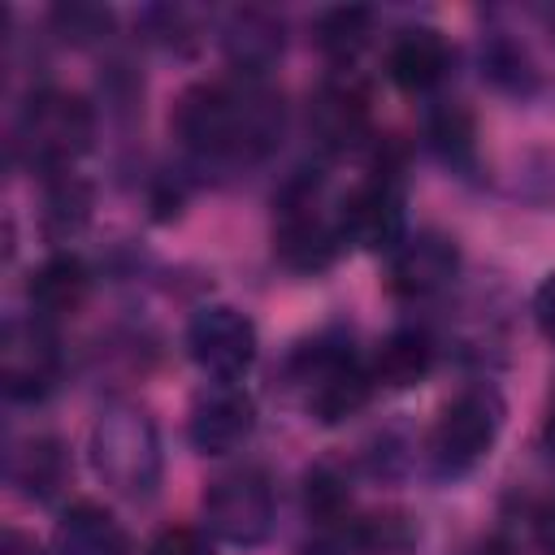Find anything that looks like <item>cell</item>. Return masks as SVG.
<instances>
[{
    "label": "cell",
    "mask_w": 555,
    "mask_h": 555,
    "mask_svg": "<svg viewBox=\"0 0 555 555\" xmlns=\"http://www.w3.org/2000/svg\"><path fill=\"white\" fill-rule=\"evenodd\" d=\"M178 139L204 160H260L282 134V95L264 78L199 82L173 108Z\"/></svg>",
    "instance_id": "obj_1"
},
{
    "label": "cell",
    "mask_w": 555,
    "mask_h": 555,
    "mask_svg": "<svg viewBox=\"0 0 555 555\" xmlns=\"http://www.w3.org/2000/svg\"><path fill=\"white\" fill-rule=\"evenodd\" d=\"M91 464L113 490L130 499H147L160 481V438L147 412L130 403L104 408L100 421L91 425Z\"/></svg>",
    "instance_id": "obj_2"
},
{
    "label": "cell",
    "mask_w": 555,
    "mask_h": 555,
    "mask_svg": "<svg viewBox=\"0 0 555 555\" xmlns=\"http://www.w3.org/2000/svg\"><path fill=\"white\" fill-rule=\"evenodd\" d=\"M295 373L308 386V412L325 425L356 416L373 390V373L351 356V347L343 338H330V334L299 347Z\"/></svg>",
    "instance_id": "obj_3"
},
{
    "label": "cell",
    "mask_w": 555,
    "mask_h": 555,
    "mask_svg": "<svg viewBox=\"0 0 555 555\" xmlns=\"http://www.w3.org/2000/svg\"><path fill=\"white\" fill-rule=\"evenodd\" d=\"M503 429V399L490 386H468L460 390L442 412L429 434V460L438 477H460L473 464H481Z\"/></svg>",
    "instance_id": "obj_4"
},
{
    "label": "cell",
    "mask_w": 555,
    "mask_h": 555,
    "mask_svg": "<svg viewBox=\"0 0 555 555\" xmlns=\"http://www.w3.org/2000/svg\"><path fill=\"white\" fill-rule=\"evenodd\" d=\"M91 130L95 126L87 100L65 91H35L17 117V147L26 152L30 165H48L61 173L74 156L87 152Z\"/></svg>",
    "instance_id": "obj_5"
},
{
    "label": "cell",
    "mask_w": 555,
    "mask_h": 555,
    "mask_svg": "<svg viewBox=\"0 0 555 555\" xmlns=\"http://www.w3.org/2000/svg\"><path fill=\"white\" fill-rule=\"evenodd\" d=\"M204 525L230 546H256L273 529V486L260 468H234L204 494Z\"/></svg>",
    "instance_id": "obj_6"
},
{
    "label": "cell",
    "mask_w": 555,
    "mask_h": 555,
    "mask_svg": "<svg viewBox=\"0 0 555 555\" xmlns=\"http://www.w3.org/2000/svg\"><path fill=\"white\" fill-rule=\"evenodd\" d=\"M343 230H338V217H325L317 208V182L312 186H291L282 195V217H278V230H273V251L286 269L295 273H321L338 247H343Z\"/></svg>",
    "instance_id": "obj_7"
},
{
    "label": "cell",
    "mask_w": 555,
    "mask_h": 555,
    "mask_svg": "<svg viewBox=\"0 0 555 555\" xmlns=\"http://www.w3.org/2000/svg\"><path fill=\"white\" fill-rule=\"evenodd\" d=\"M186 351L208 377L238 382L256 360V325L247 312H238L230 304L199 308L186 325Z\"/></svg>",
    "instance_id": "obj_8"
},
{
    "label": "cell",
    "mask_w": 555,
    "mask_h": 555,
    "mask_svg": "<svg viewBox=\"0 0 555 555\" xmlns=\"http://www.w3.org/2000/svg\"><path fill=\"white\" fill-rule=\"evenodd\" d=\"M338 230L347 243L369 247V251H395L408 234H403V191L395 173H373L369 182H360L351 195H343L338 204Z\"/></svg>",
    "instance_id": "obj_9"
},
{
    "label": "cell",
    "mask_w": 555,
    "mask_h": 555,
    "mask_svg": "<svg viewBox=\"0 0 555 555\" xmlns=\"http://www.w3.org/2000/svg\"><path fill=\"white\" fill-rule=\"evenodd\" d=\"M251 429H256V403L234 382H217L212 390H204L191 408V421H186L191 447L204 455L234 451L238 442H247Z\"/></svg>",
    "instance_id": "obj_10"
},
{
    "label": "cell",
    "mask_w": 555,
    "mask_h": 555,
    "mask_svg": "<svg viewBox=\"0 0 555 555\" xmlns=\"http://www.w3.org/2000/svg\"><path fill=\"white\" fill-rule=\"evenodd\" d=\"M0 377L4 390L13 399H39L52 377H56V338L48 334V325L35 321H13L4 330V347H0Z\"/></svg>",
    "instance_id": "obj_11"
},
{
    "label": "cell",
    "mask_w": 555,
    "mask_h": 555,
    "mask_svg": "<svg viewBox=\"0 0 555 555\" xmlns=\"http://www.w3.org/2000/svg\"><path fill=\"white\" fill-rule=\"evenodd\" d=\"M460 269V251L447 234L438 230H421L412 238H403L395 251H390V286L395 295L403 299H425V295H438Z\"/></svg>",
    "instance_id": "obj_12"
},
{
    "label": "cell",
    "mask_w": 555,
    "mask_h": 555,
    "mask_svg": "<svg viewBox=\"0 0 555 555\" xmlns=\"http://www.w3.org/2000/svg\"><path fill=\"white\" fill-rule=\"evenodd\" d=\"M308 130L321 139V147L330 152H347L364 139L369 130V104H364V91L343 82V78H330L312 91L308 100Z\"/></svg>",
    "instance_id": "obj_13"
},
{
    "label": "cell",
    "mask_w": 555,
    "mask_h": 555,
    "mask_svg": "<svg viewBox=\"0 0 555 555\" xmlns=\"http://www.w3.org/2000/svg\"><path fill=\"white\" fill-rule=\"evenodd\" d=\"M52 555H130L121 520L100 503H74L52 533Z\"/></svg>",
    "instance_id": "obj_14"
},
{
    "label": "cell",
    "mask_w": 555,
    "mask_h": 555,
    "mask_svg": "<svg viewBox=\"0 0 555 555\" xmlns=\"http://www.w3.org/2000/svg\"><path fill=\"white\" fill-rule=\"evenodd\" d=\"M221 43L243 78H264V69L282 56V22L264 9H238L230 13Z\"/></svg>",
    "instance_id": "obj_15"
},
{
    "label": "cell",
    "mask_w": 555,
    "mask_h": 555,
    "mask_svg": "<svg viewBox=\"0 0 555 555\" xmlns=\"http://www.w3.org/2000/svg\"><path fill=\"white\" fill-rule=\"evenodd\" d=\"M386 69L403 91H429L447 74V39L434 26H403L390 39Z\"/></svg>",
    "instance_id": "obj_16"
},
{
    "label": "cell",
    "mask_w": 555,
    "mask_h": 555,
    "mask_svg": "<svg viewBox=\"0 0 555 555\" xmlns=\"http://www.w3.org/2000/svg\"><path fill=\"white\" fill-rule=\"evenodd\" d=\"M412 542V529L399 516H373V520H356V525H325V533H317L304 555H390L403 551Z\"/></svg>",
    "instance_id": "obj_17"
},
{
    "label": "cell",
    "mask_w": 555,
    "mask_h": 555,
    "mask_svg": "<svg viewBox=\"0 0 555 555\" xmlns=\"http://www.w3.org/2000/svg\"><path fill=\"white\" fill-rule=\"evenodd\" d=\"M87 264L78 260V256H69V251H61V256H48L35 273H30V282H26V295H30V308H35V317L43 321V317H65V312H74L78 304H82V295H87Z\"/></svg>",
    "instance_id": "obj_18"
},
{
    "label": "cell",
    "mask_w": 555,
    "mask_h": 555,
    "mask_svg": "<svg viewBox=\"0 0 555 555\" xmlns=\"http://www.w3.org/2000/svg\"><path fill=\"white\" fill-rule=\"evenodd\" d=\"M434 369V343L425 330H395L382 338L377 356H373V382L390 386V390H403V386H416L425 373Z\"/></svg>",
    "instance_id": "obj_19"
},
{
    "label": "cell",
    "mask_w": 555,
    "mask_h": 555,
    "mask_svg": "<svg viewBox=\"0 0 555 555\" xmlns=\"http://www.w3.org/2000/svg\"><path fill=\"white\" fill-rule=\"evenodd\" d=\"M351 507V477L334 460H317L304 473V512L321 525H343V512Z\"/></svg>",
    "instance_id": "obj_20"
},
{
    "label": "cell",
    "mask_w": 555,
    "mask_h": 555,
    "mask_svg": "<svg viewBox=\"0 0 555 555\" xmlns=\"http://www.w3.org/2000/svg\"><path fill=\"white\" fill-rule=\"evenodd\" d=\"M369 30H373V13L360 9V4H343V9H330V13L317 22V43H321L334 61H351V56L369 43Z\"/></svg>",
    "instance_id": "obj_21"
},
{
    "label": "cell",
    "mask_w": 555,
    "mask_h": 555,
    "mask_svg": "<svg viewBox=\"0 0 555 555\" xmlns=\"http://www.w3.org/2000/svg\"><path fill=\"white\" fill-rule=\"evenodd\" d=\"M13 477H17V486H22L26 494L48 499V494L61 486V477H65V451H61V442H56V438H35V442H26V451H22L17 464H13Z\"/></svg>",
    "instance_id": "obj_22"
},
{
    "label": "cell",
    "mask_w": 555,
    "mask_h": 555,
    "mask_svg": "<svg viewBox=\"0 0 555 555\" xmlns=\"http://www.w3.org/2000/svg\"><path fill=\"white\" fill-rule=\"evenodd\" d=\"M429 143L438 147L442 160L451 165H468L473 160V117L460 104H442L429 117Z\"/></svg>",
    "instance_id": "obj_23"
},
{
    "label": "cell",
    "mask_w": 555,
    "mask_h": 555,
    "mask_svg": "<svg viewBox=\"0 0 555 555\" xmlns=\"http://www.w3.org/2000/svg\"><path fill=\"white\" fill-rule=\"evenodd\" d=\"M87 208H91L87 186L61 169V178L48 186V212H43V217H48V230H52V234H69V230H78L82 217H87Z\"/></svg>",
    "instance_id": "obj_24"
},
{
    "label": "cell",
    "mask_w": 555,
    "mask_h": 555,
    "mask_svg": "<svg viewBox=\"0 0 555 555\" xmlns=\"http://www.w3.org/2000/svg\"><path fill=\"white\" fill-rule=\"evenodd\" d=\"M52 26H56L65 39H74V43H87V39L104 35V30L113 26V17H108V9H100V4H87V0H69V4H56V9H52Z\"/></svg>",
    "instance_id": "obj_25"
},
{
    "label": "cell",
    "mask_w": 555,
    "mask_h": 555,
    "mask_svg": "<svg viewBox=\"0 0 555 555\" xmlns=\"http://www.w3.org/2000/svg\"><path fill=\"white\" fill-rule=\"evenodd\" d=\"M481 61H486V74H490L499 87H507V91H529V87H533V65L525 61V52H520L516 43L494 39V43L481 52Z\"/></svg>",
    "instance_id": "obj_26"
},
{
    "label": "cell",
    "mask_w": 555,
    "mask_h": 555,
    "mask_svg": "<svg viewBox=\"0 0 555 555\" xmlns=\"http://www.w3.org/2000/svg\"><path fill=\"white\" fill-rule=\"evenodd\" d=\"M525 195L538 204H555V156L525 160Z\"/></svg>",
    "instance_id": "obj_27"
},
{
    "label": "cell",
    "mask_w": 555,
    "mask_h": 555,
    "mask_svg": "<svg viewBox=\"0 0 555 555\" xmlns=\"http://www.w3.org/2000/svg\"><path fill=\"white\" fill-rule=\"evenodd\" d=\"M147 555H208V546L195 529H165V533H156Z\"/></svg>",
    "instance_id": "obj_28"
},
{
    "label": "cell",
    "mask_w": 555,
    "mask_h": 555,
    "mask_svg": "<svg viewBox=\"0 0 555 555\" xmlns=\"http://www.w3.org/2000/svg\"><path fill=\"white\" fill-rule=\"evenodd\" d=\"M533 321H538V330L555 343V273L538 286V295H533Z\"/></svg>",
    "instance_id": "obj_29"
},
{
    "label": "cell",
    "mask_w": 555,
    "mask_h": 555,
    "mask_svg": "<svg viewBox=\"0 0 555 555\" xmlns=\"http://www.w3.org/2000/svg\"><path fill=\"white\" fill-rule=\"evenodd\" d=\"M538 525H542V542L555 551V507H546V516H542Z\"/></svg>",
    "instance_id": "obj_30"
}]
</instances>
